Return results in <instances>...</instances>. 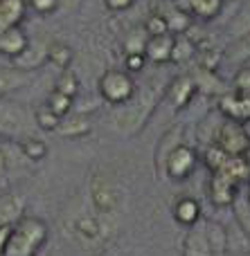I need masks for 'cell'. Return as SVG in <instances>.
Masks as SVG:
<instances>
[{"instance_id": "6da1fadb", "label": "cell", "mask_w": 250, "mask_h": 256, "mask_svg": "<svg viewBox=\"0 0 250 256\" xmlns=\"http://www.w3.org/2000/svg\"><path fill=\"white\" fill-rule=\"evenodd\" d=\"M50 227L36 216H23L12 225L5 256H36L48 243Z\"/></svg>"}, {"instance_id": "7a4b0ae2", "label": "cell", "mask_w": 250, "mask_h": 256, "mask_svg": "<svg viewBox=\"0 0 250 256\" xmlns=\"http://www.w3.org/2000/svg\"><path fill=\"white\" fill-rule=\"evenodd\" d=\"M135 90H138V86H135L133 76L126 70H117V68L106 70L97 81L99 97L106 104H111V106H122V104L131 102Z\"/></svg>"}, {"instance_id": "3957f363", "label": "cell", "mask_w": 250, "mask_h": 256, "mask_svg": "<svg viewBox=\"0 0 250 256\" xmlns=\"http://www.w3.org/2000/svg\"><path fill=\"white\" fill-rule=\"evenodd\" d=\"M34 128V117L25 106L0 97V135L5 137H27Z\"/></svg>"}, {"instance_id": "277c9868", "label": "cell", "mask_w": 250, "mask_h": 256, "mask_svg": "<svg viewBox=\"0 0 250 256\" xmlns=\"http://www.w3.org/2000/svg\"><path fill=\"white\" fill-rule=\"evenodd\" d=\"M198 162H201V158H198L196 148H192L189 144L183 142V144H178L165 158V162H162V171H165V176L169 178V180L185 182L187 178L194 176Z\"/></svg>"}, {"instance_id": "5b68a950", "label": "cell", "mask_w": 250, "mask_h": 256, "mask_svg": "<svg viewBox=\"0 0 250 256\" xmlns=\"http://www.w3.org/2000/svg\"><path fill=\"white\" fill-rule=\"evenodd\" d=\"M214 144H219L228 155H246L250 150V137L243 130V124L237 120H223L214 135Z\"/></svg>"}, {"instance_id": "8992f818", "label": "cell", "mask_w": 250, "mask_h": 256, "mask_svg": "<svg viewBox=\"0 0 250 256\" xmlns=\"http://www.w3.org/2000/svg\"><path fill=\"white\" fill-rule=\"evenodd\" d=\"M207 194H210V202L216 209H230L234 198L239 196V182L225 171H214L210 176Z\"/></svg>"}, {"instance_id": "52a82bcc", "label": "cell", "mask_w": 250, "mask_h": 256, "mask_svg": "<svg viewBox=\"0 0 250 256\" xmlns=\"http://www.w3.org/2000/svg\"><path fill=\"white\" fill-rule=\"evenodd\" d=\"M90 200L99 214H113L120 204V191L106 176L97 173L90 180Z\"/></svg>"}, {"instance_id": "ba28073f", "label": "cell", "mask_w": 250, "mask_h": 256, "mask_svg": "<svg viewBox=\"0 0 250 256\" xmlns=\"http://www.w3.org/2000/svg\"><path fill=\"white\" fill-rule=\"evenodd\" d=\"M196 94H198V90H196V84H194L192 74H178L167 86V102L171 104L174 110H185V108H189V104L196 99Z\"/></svg>"}, {"instance_id": "9c48e42d", "label": "cell", "mask_w": 250, "mask_h": 256, "mask_svg": "<svg viewBox=\"0 0 250 256\" xmlns=\"http://www.w3.org/2000/svg\"><path fill=\"white\" fill-rule=\"evenodd\" d=\"M48 61V43L45 40H32L27 43V48L18 54L16 58H12V66L21 68V70L34 72L36 68H41Z\"/></svg>"}, {"instance_id": "30bf717a", "label": "cell", "mask_w": 250, "mask_h": 256, "mask_svg": "<svg viewBox=\"0 0 250 256\" xmlns=\"http://www.w3.org/2000/svg\"><path fill=\"white\" fill-rule=\"evenodd\" d=\"M27 43H30V36L21 25L7 27V30L0 32V56L12 61L27 48Z\"/></svg>"}, {"instance_id": "8fae6325", "label": "cell", "mask_w": 250, "mask_h": 256, "mask_svg": "<svg viewBox=\"0 0 250 256\" xmlns=\"http://www.w3.org/2000/svg\"><path fill=\"white\" fill-rule=\"evenodd\" d=\"M171 48H174V34L149 36L144 43V56L153 66H165L171 58Z\"/></svg>"}, {"instance_id": "7c38bea8", "label": "cell", "mask_w": 250, "mask_h": 256, "mask_svg": "<svg viewBox=\"0 0 250 256\" xmlns=\"http://www.w3.org/2000/svg\"><path fill=\"white\" fill-rule=\"evenodd\" d=\"M32 79H34V72L21 70L16 66H0V97H7V94L30 86Z\"/></svg>"}, {"instance_id": "4fadbf2b", "label": "cell", "mask_w": 250, "mask_h": 256, "mask_svg": "<svg viewBox=\"0 0 250 256\" xmlns=\"http://www.w3.org/2000/svg\"><path fill=\"white\" fill-rule=\"evenodd\" d=\"M171 214H174V220L178 225L192 227L194 222H198L203 218V207L194 196H180L171 207Z\"/></svg>"}, {"instance_id": "5bb4252c", "label": "cell", "mask_w": 250, "mask_h": 256, "mask_svg": "<svg viewBox=\"0 0 250 256\" xmlns=\"http://www.w3.org/2000/svg\"><path fill=\"white\" fill-rule=\"evenodd\" d=\"M183 250L185 256H212V250L207 245V236H205V218H201L198 222H194L189 227Z\"/></svg>"}, {"instance_id": "9a60e30c", "label": "cell", "mask_w": 250, "mask_h": 256, "mask_svg": "<svg viewBox=\"0 0 250 256\" xmlns=\"http://www.w3.org/2000/svg\"><path fill=\"white\" fill-rule=\"evenodd\" d=\"M23 216H25V198L21 194L7 191L0 196V225H14Z\"/></svg>"}, {"instance_id": "2e32d148", "label": "cell", "mask_w": 250, "mask_h": 256, "mask_svg": "<svg viewBox=\"0 0 250 256\" xmlns=\"http://www.w3.org/2000/svg\"><path fill=\"white\" fill-rule=\"evenodd\" d=\"M248 61H250V32L230 40L223 48V56H221V63H230V66H234V70L239 66H246Z\"/></svg>"}, {"instance_id": "e0dca14e", "label": "cell", "mask_w": 250, "mask_h": 256, "mask_svg": "<svg viewBox=\"0 0 250 256\" xmlns=\"http://www.w3.org/2000/svg\"><path fill=\"white\" fill-rule=\"evenodd\" d=\"M192 79H194V84H196V90L201 97H212V94L225 92V86H223V81L219 79L216 70H207V68L198 66L196 70L192 72Z\"/></svg>"}, {"instance_id": "ac0fdd59", "label": "cell", "mask_w": 250, "mask_h": 256, "mask_svg": "<svg viewBox=\"0 0 250 256\" xmlns=\"http://www.w3.org/2000/svg\"><path fill=\"white\" fill-rule=\"evenodd\" d=\"M27 0H0V32L21 25L27 16Z\"/></svg>"}, {"instance_id": "d6986e66", "label": "cell", "mask_w": 250, "mask_h": 256, "mask_svg": "<svg viewBox=\"0 0 250 256\" xmlns=\"http://www.w3.org/2000/svg\"><path fill=\"white\" fill-rule=\"evenodd\" d=\"M223 4H225V0H178V7H183L185 12H189L198 20H212V18H216V14L221 12Z\"/></svg>"}, {"instance_id": "ffe728a7", "label": "cell", "mask_w": 250, "mask_h": 256, "mask_svg": "<svg viewBox=\"0 0 250 256\" xmlns=\"http://www.w3.org/2000/svg\"><path fill=\"white\" fill-rule=\"evenodd\" d=\"M183 132H185V128L180 124H176L160 137V142H158V146H156V155H153V162H156L158 171H162V162H165L167 155H169L178 144H183Z\"/></svg>"}, {"instance_id": "44dd1931", "label": "cell", "mask_w": 250, "mask_h": 256, "mask_svg": "<svg viewBox=\"0 0 250 256\" xmlns=\"http://www.w3.org/2000/svg\"><path fill=\"white\" fill-rule=\"evenodd\" d=\"M196 54H198L196 40H192L187 34L174 36V48H171L169 63H174V66H187L192 58H196Z\"/></svg>"}, {"instance_id": "7402d4cb", "label": "cell", "mask_w": 250, "mask_h": 256, "mask_svg": "<svg viewBox=\"0 0 250 256\" xmlns=\"http://www.w3.org/2000/svg\"><path fill=\"white\" fill-rule=\"evenodd\" d=\"M225 252L250 254V236L234 220L225 227Z\"/></svg>"}, {"instance_id": "603a6c76", "label": "cell", "mask_w": 250, "mask_h": 256, "mask_svg": "<svg viewBox=\"0 0 250 256\" xmlns=\"http://www.w3.org/2000/svg\"><path fill=\"white\" fill-rule=\"evenodd\" d=\"M57 132L59 135H63V137H84V135H88L90 132V122L86 120L84 112H77V115H72L70 112L68 117H63L61 120Z\"/></svg>"}, {"instance_id": "cb8c5ba5", "label": "cell", "mask_w": 250, "mask_h": 256, "mask_svg": "<svg viewBox=\"0 0 250 256\" xmlns=\"http://www.w3.org/2000/svg\"><path fill=\"white\" fill-rule=\"evenodd\" d=\"M72 58H75V52L68 43L63 40H48V61L52 66H57L59 70H68L72 66Z\"/></svg>"}, {"instance_id": "d4e9b609", "label": "cell", "mask_w": 250, "mask_h": 256, "mask_svg": "<svg viewBox=\"0 0 250 256\" xmlns=\"http://www.w3.org/2000/svg\"><path fill=\"white\" fill-rule=\"evenodd\" d=\"M18 148H21L23 158H27L30 162H41L48 155V144L36 135H27L18 140Z\"/></svg>"}, {"instance_id": "484cf974", "label": "cell", "mask_w": 250, "mask_h": 256, "mask_svg": "<svg viewBox=\"0 0 250 256\" xmlns=\"http://www.w3.org/2000/svg\"><path fill=\"white\" fill-rule=\"evenodd\" d=\"M165 18H167V27H169V34H187L189 32V27H192V22H194V16L189 12H185L183 7H178L176 4L174 9H169V12L165 14Z\"/></svg>"}, {"instance_id": "4316f807", "label": "cell", "mask_w": 250, "mask_h": 256, "mask_svg": "<svg viewBox=\"0 0 250 256\" xmlns=\"http://www.w3.org/2000/svg\"><path fill=\"white\" fill-rule=\"evenodd\" d=\"M205 236L207 245L212 250V256H223L225 254V225L219 220H205Z\"/></svg>"}, {"instance_id": "83f0119b", "label": "cell", "mask_w": 250, "mask_h": 256, "mask_svg": "<svg viewBox=\"0 0 250 256\" xmlns=\"http://www.w3.org/2000/svg\"><path fill=\"white\" fill-rule=\"evenodd\" d=\"M198 158H201V162L207 166V171L214 173V171H221V168L225 166V162L230 160V155L225 153L219 144H214V142H212V144L203 146V153L198 155Z\"/></svg>"}, {"instance_id": "f1b7e54d", "label": "cell", "mask_w": 250, "mask_h": 256, "mask_svg": "<svg viewBox=\"0 0 250 256\" xmlns=\"http://www.w3.org/2000/svg\"><path fill=\"white\" fill-rule=\"evenodd\" d=\"M32 117H34V126L39 128V130H43V132H52V130H57L59 124H61V117H59L57 112H54L45 102L41 104V106H36V108H34Z\"/></svg>"}, {"instance_id": "f546056e", "label": "cell", "mask_w": 250, "mask_h": 256, "mask_svg": "<svg viewBox=\"0 0 250 256\" xmlns=\"http://www.w3.org/2000/svg\"><path fill=\"white\" fill-rule=\"evenodd\" d=\"M75 234H77V238L90 243V240H97L102 236V225H99L97 218L81 216L75 220Z\"/></svg>"}, {"instance_id": "4dcf8cb0", "label": "cell", "mask_w": 250, "mask_h": 256, "mask_svg": "<svg viewBox=\"0 0 250 256\" xmlns=\"http://www.w3.org/2000/svg\"><path fill=\"white\" fill-rule=\"evenodd\" d=\"M250 32V0L246 4L237 9V14L232 16V20L228 22V34L230 38H237V36H243Z\"/></svg>"}, {"instance_id": "1f68e13d", "label": "cell", "mask_w": 250, "mask_h": 256, "mask_svg": "<svg viewBox=\"0 0 250 256\" xmlns=\"http://www.w3.org/2000/svg\"><path fill=\"white\" fill-rule=\"evenodd\" d=\"M45 104H48V106L52 108V110L57 112L61 120H63V117H68L72 110H75V99L68 97V94H63V92H59V90H54V88L48 92Z\"/></svg>"}, {"instance_id": "d6a6232c", "label": "cell", "mask_w": 250, "mask_h": 256, "mask_svg": "<svg viewBox=\"0 0 250 256\" xmlns=\"http://www.w3.org/2000/svg\"><path fill=\"white\" fill-rule=\"evenodd\" d=\"M230 209H232V220L250 236V202H248L246 194L241 196V191H239V196L234 198V202Z\"/></svg>"}, {"instance_id": "836d02e7", "label": "cell", "mask_w": 250, "mask_h": 256, "mask_svg": "<svg viewBox=\"0 0 250 256\" xmlns=\"http://www.w3.org/2000/svg\"><path fill=\"white\" fill-rule=\"evenodd\" d=\"M54 90H59V92H63V94H68V97L77 99V97H79V90H81V81H79V76H77L75 72L68 68V70H61L57 84H54Z\"/></svg>"}, {"instance_id": "e575fe53", "label": "cell", "mask_w": 250, "mask_h": 256, "mask_svg": "<svg viewBox=\"0 0 250 256\" xmlns=\"http://www.w3.org/2000/svg\"><path fill=\"white\" fill-rule=\"evenodd\" d=\"M144 32H147V36H160V34H169V27H167V18L162 12H153L147 16V20H144Z\"/></svg>"}, {"instance_id": "d590c367", "label": "cell", "mask_w": 250, "mask_h": 256, "mask_svg": "<svg viewBox=\"0 0 250 256\" xmlns=\"http://www.w3.org/2000/svg\"><path fill=\"white\" fill-rule=\"evenodd\" d=\"M147 32H144V27H135V30H131L129 34H126V40H124V50L126 54L131 52H144V43H147Z\"/></svg>"}, {"instance_id": "8d00e7d4", "label": "cell", "mask_w": 250, "mask_h": 256, "mask_svg": "<svg viewBox=\"0 0 250 256\" xmlns=\"http://www.w3.org/2000/svg\"><path fill=\"white\" fill-rule=\"evenodd\" d=\"M232 88L237 92H250V63L239 66L232 74Z\"/></svg>"}, {"instance_id": "74e56055", "label": "cell", "mask_w": 250, "mask_h": 256, "mask_svg": "<svg viewBox=\"0 0 250 256\" xmlns=\"http://www.w3.org/2000/svg\"><path fill=\"white\" fill-rule=\"evenodd\" d=\"M147 56H144V52H131L124 56V70L129 72V74H138V72L144 70V66H147Z\"/></svg>"}, {"instance_id": "f35d334b", "label": "cell", "mask_w": 250, "mask_h": 256, "mask_svg": "<svg viewBox=\"0 0 250 256\" xmlns=\"http://www.w3.org/2000/svg\"><path fill=\"white\" fill-rule=\"evenodd\" d=\"M27 9L36 12L39 16H50L59 12V0H27Z\"/></svg>"}, {"instance_id": "ab89813d", "label": "cell", "mask_w": 250, "mask_h": 256, "mask_svg": "<svg viewBox=\"0 0 250 256\" xmlns=\"http://www.w3.org/2000/svg\"><path fill=\"white\" fill-rule=\"evenodd\" d=\"M102 2L111 14H124L133 7L135 0H102Z\"/></svg>"}, {"instance_id": "60d3db41", "label": "cell", "mask_w": 250, "mask_h": 256, "mask_svg": "<svg viewBox=\"0 0 250 256\" xmlns=\"http://www.w3.org/2000/svg\"><path fill=\"white\" fill-rule=\"evenodd\" d=\"M9 234H12V225H0V254H5V250H7Z\"/></svg>"}, {"instance_id": "b9f144b4", "label": "cell", "mask_w": 250, "mask_h": 256, "mask_svg": "<svg viewBox=\"0 0 250 256\" xmlns=\"http://www.w3.org/2000/svg\"><path fill=\"white\" fill-rule=\"evenodd\" d=\"M5 171H7V153H5V148L0 146V178L5 176Z\"/></svg>"}, {"instance_id": "7bdbcfd3", "label": "cell", "mask_w": 250, "mask_h": 256, "mask_svg": "<svg viewBox=\"0 0 250 256\" xmlns=\"http://www.w3.org/2000/svg\"><path fill=\"white\" fill-rule=\"evenodd\" d=\"M246 198H248V202H250V182H248V186H246Z\"/></svg>"}, {"instance_id": "ee69618b", "label": "cell", "mask_w": 250, "mask_h": 256, "mask_svg": "<svg viewBox=\"0 0 250 256\" xmlns=\"http://www.w3.org/2000/svg\"><path fill=\"white\" fill-rule=\"evenodd\" d=\"M169 2H178V0H169Z\"/></svg>"}, {"instance_id": "f6af8a7d", "label": "cell", "mask_w": 250, "mask_h": 256, "mask_svg": "<svg viewBox=\"0 0 250 256\" xmlns=\"http://www.w3.org/2000/svg\"><path fill=\"white\" fill-rule=\"evenodd\" d=\"M0 256H5V254H0Z\"/></svg>"}, {"instance_id": "bcb514c9", "label": "cell", "mask_w": 250, "mask_h": 256, "mask_svg": "<svg viewBox=\"0 0 250 256\" xmlns=\"http://www.w3.org/2000/svg\"><path fill=\"white\" fill-rule=\"evenodd\" d=\"M225 2H228V0H225Z\"/></svg>"}, {"instance_id": "7dc6e473", "label": "cell", "mask_w": 250, "mask_h": 256, "mask_svg": "<svg viewBox=\"0 0 250 256\" xmlns=\"http://www.w3.org/2000/svg\"><path fill=\"white\" fill-rule=\"evenodd\" d=\"M248 63H250V61H248Z\"/></svg>"}]
</instances>
